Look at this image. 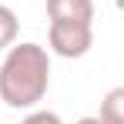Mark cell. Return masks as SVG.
<instances>
[{"label":"cell","instance_id":"6da1fadb","mask_svg":"<svg viewBox=\"0 0 124 124\" xmlns=\"http://www.w3.org/2000/svg\"><path fill=\"white\" fill-rule=\"evenodd\" d=\"M50 87V50L34 40L10 44L0 61V101L14 111H34Z\"/></svg>","mask_w":124,"mask_h":124},{"label":"cell","instance_id":"7a4b0ae2","mask_svg":"<svg viewBox=\"0 0 124 124\" xmlns=\"http://www.w3.org/2000/svg\"><path fill=\"white\" fill-rule=\"evenodd\" d=\"M47 50L64 61H77L94 47V23H77V20H50L47 27Z\"/></svg>","mask_w":124,"mask_h":124},{"label":"cell","instance_id":"3957f363","mask_svg":"<svg viewBox=\"0 0 124 124\" xmlns=\"http://www.w3.org/2000/svg\"><path fill=\"white\" fill-rule=\"evenodd\" d=\"M47 17L50 20L94 23V0H47Z\"/></svg>","mask_w":124,"mask_h":124},{"label":"cell","instance_id":"277c9868","mask_svg":"<svg viewBox=\"0 0 124 124\" xmlns=\"http://www.w3.org/2000/svg\"><path fill=\"white\" fill-rule=\"evenodd\" d=\"M97 121L101 124H124V87H111L101 97Z\"/></svg>","mask_w":124,"mask_h":124},{"label":"cell","instance_id":"5b68a950","mask_svg":"<svg viewBox=\"0 0 124 124\" xmlns=\"http://www.w3.org/2000/svg\"><path fill=\"white\" fill-rule=\"evenodd\" d=\"M17 34H20V20L14 14V7L0 3V47L7 50L10 44H17Z\"/></svg>","mask_w":124,"mask_h":124},{"label":"cell","instance_id":"8992f818","mask_svg":"<svg viewBox=\"0 0 124 124\" xmlns=\"http://www.w3.org/2000/svg\"><path fill=\"white\" fill-rule=\"evenodd\" d=\"M20 124H64L61 121V114L57 111H44V107H34L27 117H23Z\"/></svg>","mask_w":124,"mask_h":124},{"label":"cell","instance_id":"52a82bcc","mask_svg":"<svg viewBox=\"0 0 124 124\" xmlns=\"http://www.w3.org/2000/svg\"><path fill=\"white\" fill-rule=\"evenodd\" d=\"M74 124H101V121H97V114H87V117H77Z\"/></svg>","mask_w":124,"mask_h":124},{"label":"cell","instance_id":"ba28073f","mask_svg":"<svg viewBox=\"0 0 124 124\" xmlns=\"http://www.w3.org/2000/svg\"><path fill=\"white\" fill-rule=\"evenodd\" d=\"M0 54H3V47H0Z\"/></svg>","mask_w":124,"mask_h":124}]
</instances>
